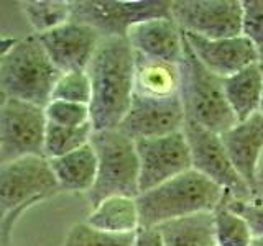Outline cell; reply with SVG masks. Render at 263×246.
I'll return each mask as SVG.
<instances>
[{
	"instance_id": "obj_1",
	"label": "cell",
	"mask_w": 263,
	"mask_h": 246,
	"mask_svg": "<svg viewBox=\"0 0 263 246\" xmlns=\"http://www.w3.org/2000/svg\"><path fill=\"white\" fill-rule=\"evenodd\" d=\"M90 125L94 131L117 130L135 90V53L127 38H102L87 66Z\"/></svg>"
},
{
	"instance_id": "obj_2",
	"label": "cell",
	"mask_w": 263,
	"mask_h": 246,
	"mask_svg": "<svg viewBox=\"0 0 263 246\" xmlns=\"http://www.w3.org/2000/svg\"><path fill=\"white\" fill-rule=\"evenodd\" d=\"M224 199V191L194 169L138 194L140 227L155 228L170 220L214 212Z\"/></svg>"
},
{
	"instance_id": "obj_3",
	"label": "cell",
	"mask_w": 263,
	"mask_h": 246,
	"mask_svg": "<svg viewBox=\"0 0 263 246\" xmlns=\"http://www.w3.org/2000/svg\"><path fill=\"white\" fill-rule=\"evenodd\" d=\"M60 191L46 158L28 156L0 164V243L10 240L25 210Z\"/></svg>"
},
{
	"instance_id": "obj_4",
	"label": "cell",
	"mask_w": 263,
	"mask_h": 246,
	"mask_svg": "<svg viewBox=\"0 0 263 246\" xmlns=\"http://www.w3.org/2000/svg\"><path fill=\"white\" fill-rule=\"evenodd\" d=\"M60 76L61 72L54 68L36 35L16 41L0 63V89L7 97L41 109L51 100Z\"/></svg>"
},
{
	"instance_id": "obj_5",
	"label": "cell",
	"mask_w": 263,
	"mask_h": 246,
	"mask_svg": "<svg viewBox=\"0 0 263 246\" xmlns=\"http://www.w3.org/2000/svg\"><path fill=\"white\" fill-rule=\"evenodd\" d=\"M181 89L186 121L199 125L212 133H224L237 120L227 104L224 79L205 69L184 39L183 59L179 63Z\"/></svg>"
},
{
	"instance_id": "obj_6",
	"label": "cell",
	"mask_w": 263,
	"mask_h": 246,
	"mask_svg": "<svg viewBox=\"0 0 263 246\" xmlns=\"http://www.w3.org/2000/svg\"><path fill=\"white\" fill-rule=\"evenodd\" d=\"M89 143L97 158L96 182L87 192L90 207L117 195L137 199L140 166L134 139L119 130H99L92 131Z\"/></svg>"
},
{
	"instance_id": "obj_7",
	"label": "cell",
	"mask_w": 263,
	"mask_h": 246,
	"mask_svg": "<svg viewBox=\"0 0 263 246\" xmlns=\"http://www.w3.org/2000/svg\"><path fill=\"white\" fill-rule=\"evenodd\" d=\"M71 5V22L87 25L102 38H127L135 25L170 18V0H76Z\"/></svg>"
},
{
	"instance_id": "obj_8",
	"label": "cell",
	"mask_w": 263,
	"mask_h": 246,
	"mask_svg": "<svg viewBox=\"0 0 263 246\" xmlns=\"http://www.w3.org/2000/svg\"><path fill=\"white\" fill-rule=\"evenodd\" d=\"M183 133L186 136L189 151H191V162L196 172L219 186L230 199H255L249 184L235 171L217 133H212L191 121H184Z\"/></svg>"
},
{
	"instance_id": "obj_9",
	"label": "cell",
	"mask_w": 263,
	"mask_h": 246,
	"mask_svg": "<svg viewBox=\"0 0 263 246\" xmlns=\"http://www.w3.org/2000/svg\"><path fill=\"white\" fill-rule=\"evenodd\" d=\"M45 109L7 98L0 109V164L28 156L45 158Z\"/></svg>"
},
{
	"instance_id": "obj_10",
	"label": "cell",
	"mask_w": 263,
	"mask_h": 246,
	"mask_svg": "<svg viewBox=\"0 0 263 246\" xmlns=\"http://www.w3.org/2000/svg\"><path fill=\"white\" fill-rule=\"evenodd\" d=\"M242 0H175L171 18L183 33L220 39L242 35Z\"/></svg>"
},
{
	"instance_id": "obj_11",
	"label": "cell",
	"mask_w": 263,
	"mask_h": 246,
	"mask_svg": "<svg viewBox=\"0 0 263 246\" xmlns=\"http://www.w3.org/2000/svg\"><path fill=\"white\" fill-rule=\"evenodd\" d=\"M135 148L140 194L193 169L191 151L183 130L160 138L137 139Z\"/></svg>"
},
{
	"instance_id": "obj_12",
	"label": "cell",
	"mask_w": 263,
	"mask_h": 246,
	"mask_svg": "<svg viewBox=\"0 0 263 246\" xmlns=\"http://www.w3.org/2000/svg\"><path fill=\"white\" fill-rule=\"evenodd\" d=\"M186 115L181 97L150 98L134 94L130 109L119 125V131L134 141L160 138L183 130Z\"/></svg>"
},
{
	"instance_id": "obj_13",
	"label": "cell",
	"mask_w": 263,
	"mask_h": 246,
	"mask_svg": "<svg viewBox=\"0 0 263 246\" xmlns=\"http://www.w3.org/2000/svg\"><path fill=\"white\" fill-rule=\"evenodd\" d=\"M36 36L54 68L61 74L87 71V66L102 39L94 28L71 20Z\"/></svg>"
},
{
	"instance_id": "obj_14",
	"label": "cell",
	"mask_w": 263,
	"mask_h": 246,
	"mask_svg": "<svg viewBox=\"0 0 263 246\" xmlns=\"http://www.w3.org/2000/svg\"><path fill=\"white\" fill-rule=\"evenodd\" d=\"M186 43L205 69L226 79L242 69L258 63L253 45L243 35L234 38L205 39L189 33H183Z\"/></svg>"
},
{
	"instance_id": "obj_15",
	"label": "cell",
	"mask_w": 263,
	"mask_h": 246,
	"mask_svg": "<svg viewBox=\"0 0 263 246\" xmlns=\"http://www.w3.org/2000/svg\"><path fill=\"white\" fill-rule=\"evenodd\" d=\"M127 39L134 53L150 59L179 64L184 51V35L171 18H153L132 27Z\"/></svg>"
},
{
	"instance_id": "obj_16",
	"label": "cell",
	"mask_w": 263,
	"mask_h": 246,
	"mask_svg": "<svg viewBox=\"0 0 263 246\" xmlns=\"http://www.w3.org/2000/svg\"><path fill=\"white\" fill-rule=\"evenodd\" d=\"M219 136L235 171L252 189L255 168L263 153V115L260 112L253 113Z\"/></svg>"
},
{
	"instance_id": "obj_17",
	"label": "cell",
	"mask_w": 263,
	"mask_h": 246,
	"mask_svg": "<svg viewBox=\"0 0 263 246\" xmlns=\"http://www.w3.org/2000/svg\"><path fill=\"white\" fill-rule=\"evenodd\" d=\"M179 64L150 59L135 53V90L134 94L150 98H170L179 95Z\"/></svg>"
},
{
	"instance_id": "obj_18",
	"label": "cell",
	"mask_w": 263,
	"mask_h": 246,
	"mask_svg": "<svg viewBox=\"0 0 263 246\" xmlns=\"http://www.w3.org/2000/svg\"><path fill=\"white\" fill-rule=\"evenodd\" d=\"M61 191L89 192L96 182L97 158L90 143L61 158L48 159Z\"/></svg>"
},
{
	"instance_id": "obj_19",
	"label": "cell",
	"mask_w": 263,
	"mask_h": 246,
	"mask_svg": "<svg viewBox=\"0 0 263 246\" xmlns=\"http://www.w3.org/2000/svg\"><path fill=\"white\" fill-rule=\"evenodd\" d=\"M227 104L237 121H243L260 110L263 92V68L255 63L224 79Z\"/></svg>"
},
{
	"instance_id": "obj_20",
	"label": "cell",
	"mask_w": 263,
	"mask_h": 246,
	"mask_svg": "<svg viewBox=\"0 0 263 246\" xmlns=\"http://www.w3.org/2000/svg\"><path fill=\"white\" fill-rule=\"evenodd\" d=\"M89 227L107 233L128 235L140 228L137 200L132 197H109L97 203L86 220Z\"/></svg>"
},
{
	"instance_id": "obj_21",
	"label": "cell",
	"mask_w": 263,
	"mask_h": 246,
	"mask_svg": "<svg viewBox=\"0 0 263 246\" xmlns=\"http://www.w3.org/2000/svg\"><path fill=\"white\" fill-rule=\"evenodd\" d=\"M155 228H158L166 246H216L212 212L170 220Z\"/></svg>"
},
{
	"instance_id": "obj_22",
	"label": "cell",
	"mask_w": 263,
	"mask_h": 246,
	"mask_svg": "<svg viewBox=\"0 0 263 246\" xmlns=\"http://www.w3.org/2000/svg\"><path fill=\"white\" fill-rule=\"evenodd\" d=\"M212 220L216 246H249L252 243L253 233L249 223L227 207L226 199L212 212Z\"/></svg>"
},
{
	"instance_id": "obj_23",
	"label": "cell",
	"mask_w": 263,
	"mask_h": 246,
	"mask_svg": "<svg viewBox=\"0 0 263 246\" xmlns=\"http://www.w3.org/2000/svg\"><path fill=\"white\" fill-rule=\"evenodd\" d=\"M92 125L86 123L81 127H60L46 123L45 131V158L54 159L79 150L89 143L92 135Z\"/></svg>"
},
{
	"instance_id": "obj_24",
	"label": "cell",
	"mask_w": 263,
	"mask_h": 246,
	"mask_svg": "<svg viewBox=\"0 0 263 246\" xmlns=\"http://www.w3.org/2000/svg\"><path fill=\"white\" fill-rule=\"evenodd\" d=\"M22 8L36 35L54 30L71 20V5L64 0H35L22 2Z\"/></svg>"
},
{
	"instance_id": "obj_25",
	"label": "cell",
	"mask_w": 263,
	"mask_h": 246,
	"mask_svg": "<svg viewBox=\"0 0 263 246\" xmlns=\"http://www.w3.org/2000/svg\"><path fill=\"white\" fill-rule=\"evenodd\" d=\"M135 233L115 235L107 233L84 223H76L71 230L63 246H134Z\"/></svg>"
},
{
	"instance_id": "obj_26",
	"label": "cell",
	"mask_w": 263,
	"mask_h": 246,
	"mask_svg": "<svg viewBox=\"0 0 263 246\" xmlns=\"http://www.w3.org/2000/svg\"><path fill=\"white\" fill-rule=\"evenodd\" d=\"M51 100L87 105L90 102V80L87 72L61 74L51 92ZM49 100V102H51Z\"/></svg>"
},
{
	"instance_id": "obj_27",
	"label": "cell",
	"mask_w": 263,
	"mask_h": 246,
	"mask_svg": "<svg viewBox=\"0 0 263 246\" xmlns=\"http://www.w3.org/2000/svg\"><path fill=\"white\" fill-rule=\"evenodd\" d=\"M242 35L253 45L263 68V0H242Z\"/></svg>"
},
{
	"instance_id": "obj_28",
	"label": "cell",
	"mask_w": 263,
	"mask_h": 246,
	"mask_svg": "<svg viewBox=\"0 0 263 246\" xmlns=\"http://www.w3.org/2000/svg\"><path fill=\"white\" fill-rule=\"evenodd\" d=\"M46 121L60 127H81L90 123V113L87 105L51 100L45 107Z\"/></svg>"
},
{
	"instance_id": "obj_29",
	"label": "cell",
	"mask_w": 263,
	"mask_h": 246,
	"mask_svg": "<svg viewBox=\"0 0 263 246\" xmlns=\"http://www.w3.org/2000/svg\"><path fill=\"white\" fill-rule=\"evenodd\" d=\"M224 199L227 207L238 213L249 223L253 238H263V202L258 199L234 200L227 194H224Z\"/></svg>"
},
{
	"instance_id": "obj_30",
	"label": "cell",
	"mask_w": 263,
	"mask_h": 246,
	"mask_svg": "<svg viewBox=\"0 0 263 246\" xmlns=\"http://www.w3.org/2000/svg\"><path fill=\"white\" fill-rule=\"evenodd\" d=\"M134 246H166L158 232V228H143L140 227L135 233Z\"/></svg>"
},
{
	"instance_id": "obj_31",
	"label": "cell",
	"mask_w": 263,
	"mask_h": 246,
	"mask_svg": "<svg viewBox=\"0 0 263 246\" xmlns=\"http://www.w3.org/2000/svg\"><path fill=\"white\" fill-rule=\"evenodd\" d=\"M253 197L263 202V153L260 156V159L255 168V176H253Z\"/></svg>"
},
{
	"instance_id": "obj_32",
	"label": "cell",
	"mask_w": 263,
	"mask_h": 246,
	"mask_svg": "<svg viewBox=\"0 0 263 246\" xmlns=\"http://www.w3.org/2000/svg\"><path fill=\"white\" fill-rule=\"evenodd\" d=\"M16 43V39H4L0 38V63H2V57L5 56V53L10 49L13 45Z\"/></svg>"
},
{
	"instance_id": "obj_33",
	"label": "cell",
	"mask_w": 263,
	"mask_h": 246,
	"mask_svg": "<svg viewBox=\"0 0 263 246\" xmlns=\"http://www.w3.org/2000/svg\"><path fill=\"white\" fill-rule=\"evenodd\" d=\"M7 98H8V97H7V94L4 92L2 89H0V109H2V107H4V104L7 102Z\"/></svg>"
},
{
	"instance_id": "obj_34",
	"label": "cell",
	"mask_w": 263,
	"mask_h": 246,
	"mask_svg": "<svg viewBox=\"0 0 263 246\" xmlns=\"http://www.w3.org/2000/svg\"><path fill=\"white\" fill-rule=\"evenodd\" d=\"M249 246H263V238H253Z\"/></svg>"
},
{
	"instance_id": "obj_35",
	"label": "cell",
	"mask_w": 263,
	"mask_h": 246,
	"mask_svg": "<svg viewBox=\"0 0 263 246\" xmlns=\"http://www.w3.org/2000/svg\"><path fill=\"white\" fill-rule=\"evenodd\" d=\"M261 115H263V92H261V102H260V110H258Z\"/></svg>"
}]
</instances>
